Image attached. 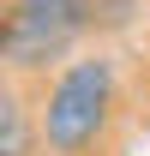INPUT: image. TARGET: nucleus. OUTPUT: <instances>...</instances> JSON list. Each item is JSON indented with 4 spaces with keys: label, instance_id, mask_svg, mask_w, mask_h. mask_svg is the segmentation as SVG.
I'll list each match as a JSON object with an SVG mask.
<instances>
[{
    "label": "nucleus",
    "instance_id": "1",
    "mask_svg": "<svg viewBox=\"0 0 150 156\" xmlns=\"http://www.w3.org/2000/svg\"><path fill=\"white\" fill-rule=\"evenodd\" d=\"M120 108V72L108 54H78L66 60L42 96V150L48 156H90L114 126Z\"/></svg>",
    "mask_w": 150,
    "mask_h": 156
},
{
    "label": "nucleus",
    "instance_id": "2",
    "mask_svg": "<svg viewBox=\"0 0 150 156\" xmlns=\"http://www.w3.org/2000/svg\"><path fill=\"white\" fill-rule=\"evenodd\" d=\"M72 42L78 36H66V30H54V24L30 18V12H18V6H6V18H0V66H6L12 78L48 72V66H66Z\"/></svg>",
    "mask_w": 150,
    "mask_h": 156
},
{
    "label": "nucleus",
    "instance_id": "3",
    "mask_svg": "<svg viewBox=\"0 0 150 156\" xmlns=\"http://www.w3.org/2000/svg\"><path fill=\"white\" fill-rule=\"evenodd\" d=\"M36 144H42V114H30L18 84H6L0 90V156H36Z\"/></svg>",
    "mask_w": 150,
    "mask_h": 156
},
{
    "label": "nucleus",
    "instance_id": "4",
    "mask_svg": "<svg viewBox=\"0 0 150 156\" xmlns=\"http://www.w3.org/2000/svg\"><path fill=\"white\" fill-rule=\"evenodd\" d=\"M12 6L54 24V30H66V36H90L96 30V0H12Z\"/></svg>",
    "mask_w": 150,
    "mask_h": 156
},
{
    "label": "nucleus",
    "instance_id": "5",
    "mask_svg": "<svg viewBox=\"0 0 150 156\" xmlns=\"http://www.w3.org/2000/svg\"><path fill=\"white\" fill-rule=\"evenodd\" d=\"M138 0H96V30H126Z\"/></svg>",
    "mask_w": 150,
    "mask_h": 156
}]
</instances>
